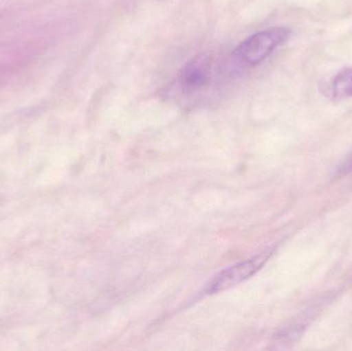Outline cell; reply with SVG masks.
<instances>
[{
  "mask_svg": "<svg viewBox=\"0 0 352 351\" xmlns=\"http://www.w3.org/2000/svg\"><path fill=\"white\" fill-rule=\"evenodd\" d=\"M292 30L287 27H272L258 31L242 41L235 55L248 66H256L264 62L277 47L289 41Z\"/></svg>",
  "mask_w": 352,
  "mask_h": 351,
  "instance_id": "6da1fadb",
  "label": "cell"
},
{
  "mask_svg": "<svg viewBox=\"0 0 352 351\" xmlns=\"http://www.w3.org/2000/svg\"><path fill=\"white\" fill-rule=\"evenodd\" d=\"M213 60L208 54H200L186 62L177 78L176 88L186 98H192L203 92L212 76Z\"/></svg>",
  "mask_w": 352,
  "mask_h": 351,
  "instance_id": "7a4b0ae2",
  "label": "cell"
},
{
  "mask_svg": "<svg viewBox=\"0 0 352 351\" xmlns=\"http://www.w3.org/2000/svg\"><path fill=\"white\" fill-rule=\"evenodd\" d=\"M271 253L272 251H264L256 257L223 269L206 284L204 288L205 294L212 295L228 290L248 280L263 267V265L268 261Z\"/></svg>",
  "mask_w": 352,
  "mask_h": 351,
  "instance_id": "3957f363",
  "label": "cell"
},
{
  "mask_svg": "<svg viewBox=\"0 0 352 351\" xmlns=\"http://www.w3.org/2000/svg\"><path fill=\"white\" fill-rule=\"evenodd\" d=\"M333 98L342 100L352 97V66L341 70L331 84Z\"/></svg>",
  "mask_w": 352,
  "mask_h": 351,
  "instance_id": "277c9868",
  "label": "cell"
},
{
  "mask_svg": "<svg viewBox=\"0 0 352 351\" xmlns=\"http://www.w3.org/2000/svg\"><path fill=\"white\" fill-rule=\"evenodd\" d=\"M352 171V155L347 159L346 161L342 163L339 167L338 170H337V173L339 175L347 174V173L351 172Z\"/></svg>",
  "mask_w": 352,
  "mask_h": 351,
  "instance_id": "5b68a950",
  "label": "cell"
}]
</instances>
